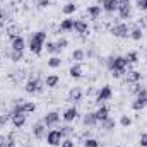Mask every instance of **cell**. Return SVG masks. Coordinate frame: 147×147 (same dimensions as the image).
<instances>
[{
    "mask_svg": "<svg viewBox=\"0 0 147 147\" xmlns=\"http://www.w3.org/2000/svg\"><path fill=\"white\" fill-rule=\"evenodd\" d=\"M127 60H125V57H110V58H106V67L111 70H118L120 74H125L127 70Z\"/></svg>",
    "mask_w": 147,
    "mask_h": 147,
    "instance_id": "cell-1",
    "label": "cell"
},
{
    "mask_svg": "<svg viewBox=\"0 0 147 147\" xmlns=\"http://www.w3.org/2000/svg\"><path fill=\"white\" fill-rule=\"evenodd\" d=\"M62 140H63V135H62L60 130H50V132L46 134V142H48V146L58 147L62 144Z\"/></svg>",
    "mask_w": 147,
    "mask_h": 147,
    "instance_id": "cell-2",
    "label": "cell"
},
{
    "mask_svg": "<svg viewBox=\"0 0 147 147\" xmlns=\"http://www.w3.org/2000/svg\"><path fill=\"white\" fill-rule=\"evenodd\" d=\"M24 91L28 94H34V92H41L43 91V82L38 80V79H29L24 86Z\"/></svg>",
    "mask_w": 147,
    "mask_h": 147,
    "instance_id": "cell-3",
    "label": "cell"
},
{
    "mask_svg": "<svg viewBox=\"0 0 147 147\" xmlns=\"http://www.w3.org/2000/svg\"><path fill=\"white\" fill-rule=\"evenodd\" d=\"M28 46H29L31 53L39 55V53H41V50H43V46H45V43H43L41 39H38L34 33H31V36H29V45H28Z\"/></svg>",
    "mask_w": 147,
    "mask_h": 147,
    "instance_id": "cell-4",
    "label": "cell"
},
{
    "mask_svg": "<svg viewBox=\"0 0 147 147\" xmlns=\"http://www.w3.org/2000/svg\"><path fill=\"white\" fill-rule=\"evenodd\" d=\"M111 34L115 38H128L130 36V29H128V26L127 24H116V26H113L111 28Z\"/></svg>",
    "mask_w": 147,
    "mask_h": 147,
    "instance_id": "cell-5",
    "label": "cell"
},
{
    "mask_svg": "<svg viewBox=\"0 0 147 147\" xmlns=\"http://www.w3.org/2000/svg\"><path fill=\"white\" fill-rule=\"evenodd\" d=\"M111 96H113V92H111V87H110V86H103V87L99 89V92H98L96 103L101 106V103H105V101H110Z\"/></svg>",
    "mask_w": 147,
    "mask_h": 147,
    "instance_id": "cell-6",
    "label": "cell"
},
{
    "mask_svg": "<svg viewBox=\"0 0 147 147\" xmlns=\"http://www.w3.org/2000/svg\"><path fill=\"white\" fill-rule=\"evenodd\" d=\"M60 121V113H57V111H50L45 118H43V123L46 125V127H53V125H57Z\"/></svg>",
    "mask_w": 147,
    "mask_h": 147,
    "instance_id": "cell-7",
    "label": "cell"
},
{
    "mask_svg": "<svg viewBox=\"0 0 147 147\" xmlns=\"http://www.w3.org/2000/svg\"><path fill=\"white\" fill-rule=\"evenodd\" d=\"M101 9L106 10L108 14L118 10V0H101Z\"/></svg>",
    "mask_w": 147,
    "mask_h": 147,
    "instance_id": "cell-8",
    "label": "cell"
},
{
    "mask_svg": "<svg viewBox=\"0 0 147 147\" xmlns=\"http://www.w3.org/2000/svg\"><path fill=\"white\" fill-rule=\"evenodd\" d=\"M74 31H75V33H79V34H86V33L89 31V26H87V22H86V21L77 19V21L74 22Z\"/></svg>",
    "mask_w": 147,
    "mask_h": 147,
    "instance_id": "cell-9",
    "label": "cell"
},
{
    "mask_svg": "<svg viewBox=\"0 0 147 147\" xmlns=\"http://www.w3.org/2000/svg\"><path fill=\"white\" fill-rule=\"evenodd\" d=\"M94 115H96L98 123H101V121H105L106 118H110V110H108L106 106H99L98 110L94 111Z\"/></svg>",
    "mask_w": 147,
    "mask_h": 147,
    "instance_id": "cell-10",
    "label": "cell"
},
{
    "mask_svg": "<svg viewBox=\"0 0 147 147\" xmlns=\"http://www.w3.org/2000/svg\"><path fill=\"white\" fill-rule=\"evenodd\" d=\"M118 14L121 19H128L130 14H132V9H130V3H118Z\"/></svg>",
    "mask_w": 147,
    "mask_h": 147,
    "instance_id": "cell-11",
    "label": "cell"
},
{
    "mask_svg": "<svg viewBox=\"0 0 147 147\" xmlns=\"http://www.w3.org/2000/svg\"><path fill=\"white\" fill-rule=\"evenodd\" d=\"M77 115H79V113H77V108L72 106V108H67V110H65V113L62 115V118H63V121L70 123V121H74V120L77 118Z\"/></svg>",
    "mask_w": 147,
    "mask_h": 147,
    "instance_id": "cell-12",
    "label": "cell"
},
{
    "mask_svg": "<svg viewBox=\"0 0 147 147\" xmlns=\"http://www.w3.org/2000/svg\"><path fill=\"white\" fill-rule=\"evenodd\" d=\"M24 48H26V41H24V38L22 36L12 38V50H16V51H22Z\"/></svg>",
    "mask_w": 147,
    "mask_h": 147,
    "instance_id": "cell-13",
    "label": "cell"
},
{
    "mask_svg": "<svg viewBox=\"0 0 147 147\" xmlns=\"http://www.w3.org/2000/svg\"><path fill=\"white\" fill-rule=\"evenodd\" d=\"M82 123H84L86 127H94V125L98 123L96 115H94V113H86V115H84V118H82Z\"/></svg>",
    "mask_w": 147,
    "mask_h": 147,
    "instance_id": "cell-14",
    "label": "cell"
},
{
    "mask_svg": "<svg viewBox=\"0 0 147 147\" xmlns=\"http://www.w3.org/2000/svg\"><path fill=\"white\" fill-rule=\"evenodd\" d=\"M69 99L74 101V103L80 101V99H82V89H80V87H74V89H70V92H69Z\"/></svg>",
    "mask_w": 147,
    "mask_h": 147,
    "instance_id": "cell-15",
    "label": "cell"
},
{
    "mask_svg": "<svg viewBox=\"0 0 147 147\" xmlns=\"http://www.w3.org/2000/svg\"><path fill=\"white\" fill-rule=\"evenodd\" d=\"M45 132H46V128H45V123H43V121H41V123H36V125L33 127V134H34L36 139H43V137H45Z\"/></svg>",
    "mask_w": 147,
    "mask_h": 147,
    "instance_id": "cell-16",
    "label": "cell"
},
{
    "mask_svg": "<svg viewBox=\"0 0 147 147\" xmlns=\"http://www.w3.org/2000/svg\"><path fill=\"white\" fill-rule=\"evenodd\" d=\"M69 74H70L72 79H80L82 77V65L80 63H74L70 67V70H69Z\"/></svg>",
    "mask_w": 147,
    "mask_h": 147,
    "instance_id": "cell-17",
    "label": "cell"
},
{
    "mask_svg": "<svg viewBox=\"0 0 147 147\" xmlns=\"http://www.w3.org/2000/svg\"><path fill=\"white\" fill-rule=\"evenodd\" d=\"M87 14H89L91 19H99V16H101V5H91V7H87Z\"/></svg>",
    "mask_w": 147,
    "mask_h": 147,
    "instance_id": "cell-18",
    "label": "cell"
},
{
    "mask_svg": "<svg viewBox=\"0 0 147 147\" xmlns=\"http://www.w3.org/2000/svg\"><path fill=\"white\" fill-rule=\"evenodd\" d=\"M72 60H74V62H77V63L84 62V60H86V51H84V50H80V48L74 50V51H72Z\"/></svg>",
    "mask_w": 147,
    "mask_h": 147,
    "instance_id": "cell-19",
    "label": "cell"
},
{
    "mask_svg": "<svg viewBox=\"0 0 147 147\" xmlns=\"http://www.w3.org/2000/svg\"><path fill=\"white\" fill-rule=\"evenodd\" d=\"M58 82H60V77H58L57 74L48 75V77H46V80H45V84H46L48 87H57V86H58Z\"/></svg>",
    "mask_w": 147,
    "mask_h": 147,
    "instance_id": "cell-20",
    "label": "cell"
},
{
    "mask_svg": "<svg viewBox=\"0 0 147 147\" xmlns=\"http://www.w3.org/2000/svg\"><path fill=\"white\" fill-rule=\"evenodd\" d=\"M12 123L16 128H21L26 123V115H12Z\"/></svg>",
    "mask_w": 147,
    "mask_h": 147,
    "instance_id": "cell-21",
    "label": "cell"
},
{
    "mask_svg": "<svg viewBox=\"0 0 147 147\" xmlns=\"http://www.w3.org/2000/svg\"><path fill=\"white\" fill-rule=\"evenodd\" d=\"M36 110V105L33 103V101H26V103H22V113L28 116V115H31V113H34Z\"/></svg>",
    "mask_w": 147,
    "mask_h": 147,
    "instance_id": "cell-22",
    "label": "cell"
},
{
    "mask_svg": "<svg viewBox=\"0 0 147 147\" xmlns=\"http://www.w3.org/2000/svg\"><path fill=\"white\" fill-rule=\"evenodd\" d=\"M74 19H63L60 22V31H72L74 29Z\"/></svg>",
    "mask_w": 147,
    "mask_h": 147,
    "instance_id": "cell-23",
    "label": "cell"
},
{
    "mask_svg": "<svg viewBox=\"0 0 147 147\" xmlns=\"http://www.w3.org/2000/svg\"><path fill=\"white\" fill-rule=\"evenodd\" d=\"M130 38H132L134 41H140V39H142V29H140L139 26H134V28L130 29Z\"/></svg>",
    "mask_w": 147,
    "mask_h": 147,
    "instance_id": "cell-24",
    "label": "cell"
},
{
    "mask_svg": "<svg viewBox=\"0 0 147 147\" xmlns=\"http://www.w3.org/2000/svg\"><path fill=\"white\" fill-rule=\"evenodd\" d=\"M140 79H142V74L135 70V72H130V74H128V77H127V82H128V84H137Z\"/></svg>",
    "mask_w": 147,
    "mask_h": 147,
    "instance_id": "cell-25",
    "label": "cell"
},
{
    "mask_svg": "<svg viewBox=\"0 0 147 147\" xmlns=\"http://www.w3.org/2000/svg\"><path fill=\"white\" fill-rule=\"evenodd\" d=\"M125 60H127L128 65H130V63H137V62H139V53H137V51H128V53L125 55Z\"/></svg>",
    "mask_w": 147,
    "mask_h": 147,
    "instance_id": "cell-26",
    "label": "cell"
},
{
    "mask_svg": "<svg viewBox=\"0 0 147 147\" xmlns=\"http://www.w3.org/2000/svg\"><path fill=\"white\" fill-rule=\"evenodd\" d=\"M101 127H103L105 130H108V132H110V130H113V128L116 127V121H115L113 118H106L105 121H101Z\"/></svg>",
    "mask_w": 147,
    "mask_h": 147,
    "instance_id": "cell-27",
    "label": "cell"
},
{
    "mask_svg": "<svg viewBox=\"0 0 147 147\" xmlns=\"http://www.w3.org/2000/svg\"><path fill=\"white\" fill-rule=\"evenodd\" d=\"M62 10H63V14L70 16V14H74V12L77 10V5H75L74 2H69V3H65V5H63V9H62Z\"/></svg>",
    "mask_w": 147,
    "mask_h": 147,
    "instance_id": "cell-28",
    "label": "cell"
},
{
    "mask_svg": "<svg viewBox=\"0 0 147 147\" xmlns=\"http://www.w3.org/2000/svg\"><path fill=\"white\" fill-rule=\"evenodd\" d=\"M60 63H62V60H60L58 57H51V58L48 60V67H50V69H58Z\"/></svg>",
    "mask_w": 147,
    "mask_h": 147,
    "instance_id": "cell-29",
    "label": "cell"
},
{
    "mask_svg": "<svg viewBox=\"0 0 147 147\" xmlns=\"http://www.w3.org/2000/svg\"><path fill=\"white\" fill-rule=\"evenodd\" d=\"M146 106H147V103H144V101H140V99H135V101L132 103V110H135V111L144 110Z\"/></svg>",
    "mask_w": 147,
    "mask_h": 147,
    "instance_id": "cell-30",
    "label": "cell"
},
{
    "mask_svg": "<svg viewBox=\"0 0 147 147\" xmlns=\"http://www.w3.org/2000/svg\"><path fill=\"white\" fill-rule=\"evenodd\" d=\"M120 125H121L123 128H128V127L132 125V118H130L128 115H123V116L120 118Z\"/></svg>",
    "mask_w": 147,
    "mask_h": 147,
    "instance_id": "cell-31",
    "label": "cell"
},
{
    "mask_svg": "<svg viewBox=\"0 0 147 147\" xmlns=\"http://www.w3.org/2000/svg\"><path fill=\"white\" fill-rule=\"evenodd\" d=\"M10 60H12V62H21V60H22V51L12 50V51H10Z\"/></svg>",
    "mask_w": 147,
    "mask_h": 147,
    "instance_id": "cell-32",
    "label": "cell"
},
{
    "mask_svg": "<svg viewBox=\"0 0 147 147\" xmlns=\"http://www.w3.org/2000/svg\"><path fill=\"white\" fill-rule=\"evenodd\" d=\"M45 48H46V51H48V53H58V51H60V50L57 48V45H55V43H51V41H48Z\"/></svg>",
    "mask_w": 147,
    "mask_h": 147,
    "instance_id": "cell-33",
    "label": "cell"
},
{
    "mask_svg": "<svg viewBox=\"0 0 147 147\" xmlns=\"http://www.w3.org/2000/svg\"><path fill=\"white\" fill-rule=\"evenodd\" d=\"M60 132H62V135H63V137H69V135H72V134H74V128L70 127V125H65V127H62V128H60Z\"/></svg>",
    "mask_w": 147,
    "mask_h": 147,
    "instance_id": "cell-34",
    "label": "cell"
},
{
    "mask_svg": "<svg viewBox=\"0 0 147 147\" xmlns=\"http://www.w3.org/2000/svg\"><path fill=\"white\" fill-rule=\"evenodd\" d=\"M84 147H99V142L96 139H86L84 140Z\"/></svg>",
    "mask_w": 147,
    "mask_h": 147,
    "instance_id": "cell-35",
    "label": "cell"
},
{
    "mask_svg": "<svg viewBox=\"0 0 147 147\" xmlns=\"http://www.w3.org/2000/svg\"><path fill=\"white\" fill-rule=\"evenodd\" d=\"M137 99H140V101L147 103V89H140V91L137 92Z\"/></svg>",
    "mask_w": 147,
    "mask_h": 147,
    "instance_id": "cell-36",
    "label": "cell"
},
{
    "mask_svg": "<svg viewBox=\"0 0 147 147\" xmlns=\"http://www.w3.org/2000/svg\"><path fill=\"white\" fill-rule=\"evenodd\" d=\"M55 45H57V48H58V50H63V48H65V46L69 45V41H67L65 38H60V39H58V41H57Z\"/></svg>",
    "mask_w": 147,
    "mask_h": 147,
    "instance_id": "cell-37",
    "label": "cell"
},
{
    "mask_svg": "<svg viewBox=\"0 0 147 147\" xmlns=\"http://www.w3.org/2000/svg\"><path fill=\"white\" fill-rule=\"evenodd\" d=\"M60 147H74V140L72 139H63L62 144H60Z\"/></svg>",
    "mask_w": 147,
    "mask_h": 147,
    "instance_id": "cell-38",
    "label": "cell"
},
{
    "mask_svg": "<svg viewBox=\"0 0 147 147\" xmlns=\"http://www.w3.org/2000/svg\"><path fill=\"white\" fill-rule=\"evenodd\" d=\"M50 5V0H38V9H46Z\"/></svg>",
    "mask_w": 147,
    "mask_h": 147,
    "instance_id": "cell-39",
    "label": "cell"
},
{
    "mask_svg": "<svg viewBox=\"0 0 147 147\" xmlns=\"http://www.w3.org/2000/svg\"><path fill=\"white\" fill-rule=\"evenodd\" d=\"M139 142H140V147H147V134H142L140 135V140Z\"/></svg>",
    "mask_w": 147,
    "mask_h": 147,
    "instance_id": "cell-40",
    "label": "cell"
},
{
    "mask_svg": "<svg viewBox=\"0 0 147 147\" xmlns=\"http://www.w3.org/2000/svg\"><path fill=\"white\" fill-rule=\"evenodd\" d=\"M5 146H7V137L0 135V147H5Z\"/></svg>",
    "mask_w": 147,
    "mask_h": 147,
    "instance_id": "cell-41",
    "label": "cell"
},
{
    "mask_svg": "<svg viewBox=\"0 0 147 147\" xmlns=\"http://www.w3.org/2000/svg\"><path fill=\"white\" fill-rule=\"evenodd\" d=\"M118 3H130V0H118Z\"/></svg>",
    "mask_w": 147,
    "mask_h": 147,
    "instance_id": "cell-42",
    "label": "cell"
},
{
    "mask_svg": "<svg viewBox=\"0 0 147 147\" xmlns=\"http://www.w3.org/2000/svg\"><path fill=\"white\" fill-rule=\"evenodd\" d=\"M3 125V118H2V115H0V127Z\"/></svg>",
    "mask_w": 147,
    "mask_h": 147,
    "instance_id": "cell-43",
    "label": "cell"
},
{
    "mask_svg": "<svg viewBox=\"0 0 147 147\" xmlns=\"http://www.w3.org/2000/svg\"><path fill=\"white\" fill-rule=\"evenodd\" d=\"M146 10H147V0H146Z\"/></svg>",
    "mask_w": 147,
    "mask_h": 147,
    "instance_id": "cell-44",
    "label": "cell"
},
{
    "mask_svg": "<svg viewBox=\"0 0 147 147\" xmlns=\"http://www.w3.org/2000/svg\"><path fill=\"white\" fill-rule=\"evenodd\" d=\"M0 62H2V60H0Z\"/></svg>",
    "mask_w": 147,
    "mask_h": 147,
    "instance_id": "cell-45",
    "label": "cell"
},
{
    "mask_svg": "<svg viewBox=\"0 0 147 147\" xmlns=\"http://www.w3.org/2000/svg\"><path fill=\"white\" fill-rule=\"evenodd\" d=\"M146 28H147V26H146Z\"/></svg>",
    "mask_w": 147,
    "mask_h": 147,
    "instance_id": "cell-46",
    "label": "cell"
}]
</instances>
